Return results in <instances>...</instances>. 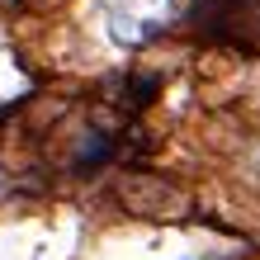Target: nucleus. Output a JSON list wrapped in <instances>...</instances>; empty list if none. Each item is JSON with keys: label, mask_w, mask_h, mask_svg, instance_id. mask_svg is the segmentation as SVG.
Segmentation results:
<instances>
[{"label": "nucleus", "mask_w": 260, "mask_h": 260, "mask_svg": "<svg viewBox=\"0 0 260 260\" xmlns=\"http://www.w3.org/2000/svg\"><path fill=\"white\" fill-rule=\"evenodd\" d=\"M175 14V0H114L109 5V34L128 48H142L156 34H166Z\"/></svg>", "instance_id": "nucleus-1"}, {"label": "nucleus", "mask_w": 260, "mask_h": 260, "mask_svg": "<svg viewBox=\"0 0 260 260\" xmlns=\"http://www.w3.org/2000/svg\"><path fill=\"white\" fill-rule=\"evenodd\" d=\"M0 185H5V175H0Z\"/></svg>", "instance_id": "nucleus-2"}]
</instances>
